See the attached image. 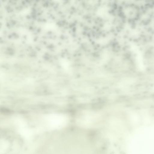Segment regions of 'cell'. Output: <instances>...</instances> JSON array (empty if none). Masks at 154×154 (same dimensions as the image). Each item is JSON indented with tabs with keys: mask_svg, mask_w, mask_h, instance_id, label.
I'll use <instances>...</instances> for the list:
<instances>
[]
</instances>
